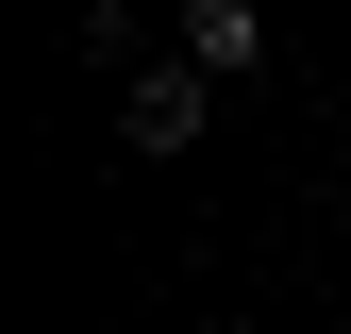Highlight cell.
I'll return each instance as SVG.
<instances>
[{
    "instance_id": "6da1fadb",
    "label": "cell",
    "mask_w": 351,
    "mask_h": 334,
    "mask_svg": "<svg viewBox=\"0 0 351 334\" xmlns=\"http://www.w3.org/2000/svg\"><path fill=\"white\" fill-rule=\"evenodd\" d=\"M201 101H217V84H201L184 51L134 67V84H117V151H151V167H167V151H201Z\"/></svg>"
},
{
    "instance_id": "7a4b0ae2",
    "label": "cell",
    "mask_w": 351,
    "mask_h": 334,
    "mask_svg": "<svg viewBox=\"0 0 351 334\" xmlns=\"http://www.w3.org/2000/svg\"><path fill=\"white\" fill-rule=\"evenodd\" d=\"M184 67H201V84L268 67V17H251V0H184Z\"/></svg>"
}]
</instances>
